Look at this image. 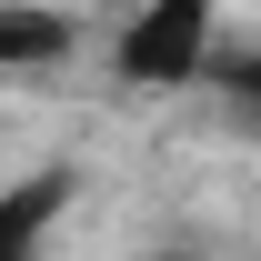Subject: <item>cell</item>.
Listing matches in <instances>:
<instances>
[{"label":"cell","mask_w":261,"mask_h":261,"mask_svg":"<svg viewBox=\"0 0 261 261\" xmlns=\"http://www.w3.org/2000/svg\"><path fill=\"white\" fill-rule=\"evenodd\" d=\"M201 40H211V0H141L121 31V81H191Z\"/></svg>","instance_id":"cell-1"},{"label":"cell","mask_w":261,"mask_h":261,"mask_svg":"<svg viewBox=\"0 0 261 261\" xmlns=\"http://www.w3.org/2000/svg\"><path fill=\"white\" fill-rule=\"evenodd\" d=\"M61 20H50V10H10V20H0V61H50V50H61Z\"/></svg>","instance_id":"cell-2"},{"label":"cell","mask_w":261,"mask_h":261,"mask_svg":"<svg viewBox=\"0 0 261 261\" xmlns=\"http://www.w3.org/2000/svg\"><path fill=\"white\" fill-rule=\"evenodd\" d=\"M50 201H61V181H31V191L0 211V251H31L40 241V221H50Z\"/></svg>","instance_id":"cell-3"}]
</instances>
